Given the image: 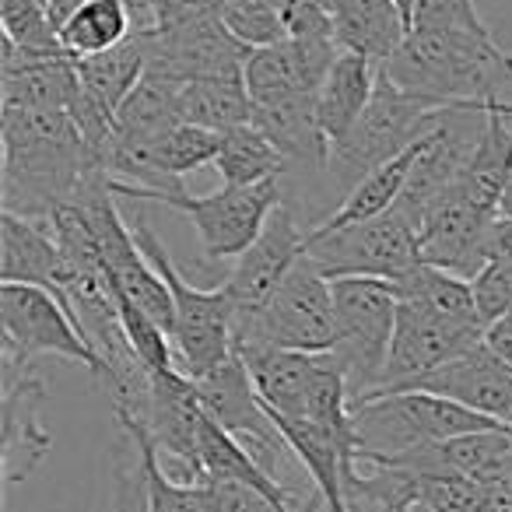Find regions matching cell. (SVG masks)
Listing matches in <instances>:
<instances>
[{"label":"cell","instance_id":"obj_1","mask_svg":"<svg viewBox=\"0 0 512 512\" xmlns=\"http://www.w3.org/2000/svg\"><path fill=\"white\" fill-rule=\"evenodd\" d=\"M4 137V211L50 221L60 207L78 204L102 176V158L88 148L64 109L0 106Z\"/></svg>","mask_w":512,"mask_h":512},{"label":"cell","instance_id":"obj_2","mask_svg":"<svg viewBox=\"0 0 512 512\" xmlns=\"http://www.w3.org/2000/svg\"><path fill=\"white\" fill-rule=\"evenodd\" d=\"M397 88L439 106H481L502 99L512 85V53L495 43V32L414 29L383 64Z\"/></svg>","mask_w":512,"mask_h":512},{"label":"cell","instance_id":"obj_3","mask_svg":"<svg viewBox=\"0 0 512 512\" xmlns=\"http://www.w3.org/2000/svg\"><path fill=\"white\" fill-rule=\"evenodd\" d=\"M456 106H439L432 99H421L404 88H397L383 71H379V88L372 95L369 109L358 116V123L330 144L327 183L330 193L341 204L348 190H355L372 169L397 158L404 148H411L418 137L435 130Z\"/></svg>","mask_w":512,"mask_h":512},{"label":"cell","instance_id":"obj_4","mask_svg":"<svg viewBox=\"0 0 512 512\" xmlns=\"http://www.w3.org/2000/svg\"><path fill=\"white\" fill-rule=\"evenodd\" d=\"M116 197L134 200V204H165L172 211L186 214L190 225L197 228L200 253L211 264H225V260H239L267 228L271 214L285 204V186L281 179H264L253 186H221L204 197H193L186 186L179 190H144L134 183H120L109 176Z\"/></svg>","mask_w":512,"mask_h":512},{"label":"cell","instance_id":"obj_5","mask_svg":"<svg viewBox=\"0 0 512 512\" xmlns=\"http://www.w3.org/2000/svg\"><path fill=\"white\" fill-rule=\"evenodd\" d=\"M134 204V200H130ZM137 211L130 214V232H134L137 246L144 249L151 264L158 267V274L165 278L176 306V323H172V344L179 351V369L190 379H204L207 372H214L221 362L235 355V313L228 302L225 288H197L179 274L176 260L165 249V242L155 235L148 214L141 211V204H134Z\"/></svg>","mask_w":512,"mask_h":512},{"label":"cell","instance_id":"obj_6","mask_svg":"<svg viewBox=\"0 0 512 512\" xmlns=\"http://www.w3.org/2000/svg\"><path fill=\"white\" fill-rule=\"evenodd\" d=\"M351 421L358 435V456H397L446 439H460V435L505 428L456 400L421 390L372 393L351 404Z\"/></svg>","mask_w":512,"mask_h":512},{"label":"cell","instance_id":"obj_7","mask_svg":"<svg viewBox=\"0 0 512 512\" xmlns=\"http://www.w3.org/2000/svg\"><path fill=\"white\" fill-rule=\"evenodd\" d=\"M334 337V281L306 256L260 313L235 323V355L249 351L327 355L334 348Z\"/></svg>","mask_w":512,"mask_h":512},{"label":"cell","instance_id":"obj_8","mask_svg":"<svg viewBox=\"0 0 512 512\" xmlns=\"http://www.w3.org/2000/svg\"><path fill=\"white\" fill-rule=\"evenodd\" d=\"M400 295L393 281L379 278H337L334 281V313L337 337L330 358L341 365L348 379L351 404L365 400L383 383L390 362L393 330H397Z\"/></svg>","mask_w":512,"mask_h":512},{"label":"cell","instance_id":"obj_9","mask_svg":"<svg viewBox=\"0 0 512 512\" xmlns=\"http://www.w3.org/2000/svg\"><path fill=\"white\" fill-rule=\"evenodd\" d=\"M309 260L327 274L337 278H379L400 281L411 267L421 264V235L418 225L407 218L400 207L379 214L372 221L337 228L330 235L309 239Z\"/></svg>","mask_w":512,"mask_h":512},{"label":"cell","instance_id":"obj_10","mask_svg":"<svg viewBox=\"0 0 512 512\" xmlns=\"http://www.w3.org/2000/svg\"><path fill=\"white\" fill-rule=\"evenodd\" d=\"M0 323H4V355L8 365H32L39 355H60L67 362H78L102 379L99 351L81 334L71 309L53 292L36 285H0Z\"/></svg>","mask_w":512,"mask_h":512},{"label":"cell","instance_id":"obj_11","mask_svg":"<svg viewBox=\"0 0 512 512\" xmlns=\"http://www.w3.org/2000/svg\"><path fill=\"white\" fill-rule=\"evenodd\" d=\"M481 341H484L481 323L456 320V316L435 313V309L418 306V302H400L397 330H393V344H390V362H386L383 383H379L376 393L400 390L411 379L428 376V372L442 369L453 358L467 355Z\"/></svg>","mask_w":512,"mask_h":512},{"label":"cell","instance_id":"obj_12","mask_svg":"<svg viewBox=\"0 0 512 512\" xmlns=\"http://www.w3.org/2000/svg\"><path fill=\"white\" fill-rule=\"evenodd\" d=\"M197 390H200V404H204L207 418L225 428L228 435H235L256 460L278 477V463H285L288 456H292V449L285 446L281 432L274 428L271 414H267L264 400L256 393V383H253V376H249V365L242 362V355H232L214 372H207L204 379H197Z\"/></svg>","mask_w":512,"mask_h":512},{"label":"cell","instance_id":"obj_13","mask_svg":"<svg viewBox=\"0 0 512 512\" xmlns=\"http://www.w3.org/2000/svg\"><path fill=\"white\" fill-rule=\"evenodd\" d=\"M306 253V228L299 225L292 204H281L271 214L264 232H260V239L235 260L232 274L221 285L228 302H232L235 323L260 313L278 295V288L288 281V274L306 260Z\"/></svg>","mask_w":512,"mask_h":512},{"label":"cell","instance_id":"obj_14","mask_svg":"<svg viewBox=\"0 0 512 512\" xmlns=\"http://www.w3.org/2000/svg\"><path fill=\"white\" fill-rule=\"evenodd\" d=\"M204 404H200L197 379L183 369L151 372V400L144 414V432L151 435L162 463L169 460V474L179 481L197 484L204 477L200 460V428H204Z\"/></svg>","mask_w":512,"mask_h":512},{"label":"cell","instance_id":"obj_15","mask_svg":"<svg viewBox=\"0 0 512 512\" xmlns=\"http://www.w3.org/2000/svg\"><path fill=\"white\" fill-rule=\"evenodd\" d=\"M337 53L341 46L334 36H285L281 43L249 50L242 78L253 109L288 99H316Z\"/></svg>","mask_w":512,"mask_h":512},{"label":"cell","instance_id":"obj_16","mask_svg":"<svg viewBox=\"0 0 512 512\" xmlns=\"http://www.w3.org/2000/svg\"><path fill=\"white\" fill-rule=\"evenodd\" d=\"M246 57L249 46H242L214 15L211 4H204L183 22L155 29L151 64L186 85L197 78H235L246 71Z\"/></svg>","mask_w":512,"mask_h":512},{"label":"cell","instance_id":"obj_17","mask_svg":"<svg viewBox=\"0 0 512 512\" xmlns=\"http://www.w3.org/2000/svg\"><path fill=\"white\" fill-rule=\"evenodd\" d=\"M400 390H421L456 400V404L512 428V365H505L484 341L470 348L467 355L446 362L442 369L411 379Z\"/></svg>","mask_w":512,"mask_h":512},{"label":"cell","instance_id":"obj_18","mask_svg":"<svg viewBox=\"0 0 512 512\" xmlns=\"http://www.w3.org/2000/svg\"><path fill=\"white\" fill-rule=\"evenodd\" d=\"M495 218L498 214L481 211L460 186H453L421 221V260L474 278L484 267V235Z\"/></svg>","mask_w":512,"mask_h":512},{"label":"cell","instance_id":"obj_19","mask_svg":"<svg viewBox=\"0 0 512 512\" xmlns=\"http://www.w3.org/2000/svg\"><path fill=\"white\" fill-rule=\"evenodd\" d=\"M46 400L43 379L32 372V365H8L4 362V474L8 481H25L32 470L50 453L53 439L39 425V404Z\"/></svg>","mask_w":512,"mask_h":512},{"label":"cell","instance_id":"obj_20","mask_svg":"<svg viewBox=\"0 0 512 512\" xmlns=\"http://www.w3.org/2000/svg\"><path fill=\"white\" fill-rule=\"evenodd\" d=\"M0 246H4L0 249V285H36L64 302L67 264L46 221L4 211L0 214Z\"/></svg>","mask_w":512,"mask_h":512},{"label":"cell","instance_id":"obj_21","mask_svg":"<svg viewBox=\"0 0 512 512\" xmlns=\"http://www.w3.org/2000/svg\"><path fill=\"white\" fill-rule=\"evenodd\" d=\"M81 95L78 60L71 53L57 57H29L4 46V74H0V106L8 109H64Z\"/></svg>","mask_w":512,"mask_h":512},{"label":"cell","instance_id":"obj_22","mask_svg":"<svg viewBox=\"0 0 512 512\" xmlns=\"http://www.w3.org/2000/svg\"><path fill=\"white\" fill-rule=\"evenodd\" d=\"M428 137H432V130H428L425 137H418L411 148L400 151L397 158H390L386 165L372 169L369 176L355 186V190H348V197H344L341 204L327 214V218L316 221L313 228H306L309 239H316V235H330V232H337V228L358 225V221H372V218H379V214L393 211L397 200H400V193H404L407 179H411L414 165H418L421 151L428 148Z\"/></svg>","mask_w":512,"mask_h":512},{"label":"cell","instance_id":"obj_23","mask_svg":"<svg viewBox=\"0 0 512 512\" xmlns=\"http://www.w3.org/2000/svg\"><path fill=\"white\" fill-rule=\"evenodd\" d=\"M379 71L383 67L372 64L362 53H337L334 67H330L327 81H323L320 95H316V123H320L323 137L330 144L341 141L358 123V116L369 109L372 95L379 88Z\"/></svg>","mask_w":512,"mask_h":512},{"label":"cell","instance_id":"obj_24","mask_svg":"<svg viewBox=\"0 0 512 512\" xmlns=\"http://www.w3.org/2000/svg\"><path fill=\"white\" fill-rule=\"evenodd\" d=\"M407 36L411 25L397 8V0H337L334 39L341 50L362 53L383 67Z\"/></svg>","mask_w":512,"mask_h":512},{"label":"cell","instance_id":"obj_25","mask_svg":"<svg viewBox=\"0 0 512 512\" xmlns=\"http://www.w3.org/2000/svg\"><path fill=\"white\" fill-rule=\"evenodd\" d=\"M484 113V130L477 137L474 151L463 162V172L456 179L463 193L474 200L481 211L498 214L502 207V193L512 179V130L509 120L498 116L495 109H481Z\"/></svg>","mask_w":512,"mask_h":512},{"label":"cell","instance_id":"obj_26","mask_svg":"<svg viewBox=\"0 0 512 512\" xmlns=\"http://www.w3.org/2000/svg\"><path fill=\"white\" fill-rule=\"evenodd\" d=\"M179 95H183V81L165 74L162 67L148 64L144 78L137 81V88L127 95V102L116 113L113 137L109 141L144 144V141H155L158 134H165L176 123H183V116H179Z\"/></svg>","mask_w":512,"mask_h":512},{"label":"cell","instance_id":"obj_27","mask_svg":"<svg viewBox=\"0 0 512 512\" xmlns=\"http://www.w3.org/2000/svg\"><path fill=\"white\" fill-rule=\"evenodd\" d=\"M134 32H141V25L130 0H88L60 25V43L74 60H88L116 50Z\"/></svg>","mask_w":512,"mask_h":512},{"label":"cell","instance_id":"obj_28","mask_svg":"<svg viewBox=\"0 0 512 512\" xmlns=\"http://www.w3.org/2000/svg\"><path fill=\"white\" fill-rule=\"evenodd\" d=\"M179 116L183 123H197L214 134H228L235 127L253 123V99H249L246 78H197L186 81L179 95Z\"/></svg>","mask_w":512,"mask_h":512},{"label":"cell","instance_id":"obj_29","mask_svg":"<svg viewBox=\"0 0 512 512\" xmlns=\"http://www.w3.org/2000/svg\"><path fill=\"white\" fill-rule=\"evenodd\" d=\"M214 172L221 176V186H253L264 179H281L288 172V162L264 130L246 123L221 134Z\"/></svg>","mask_w":512,"mask_h":512},{"label":"cell","instance_id":"obj_30","mask_svg":"<svg viewBox=\"0 0 512 512\" xmlns=\"http://www.w3.org/2000/svg\"><path fill=\"white\" fill-rule=\"evenodd\" d=\"M393 285H397L400 302H418V306H428V309H435V313L456 316V320H467V323H481L474 285H470V278H463V274L421 260L418 267H411V271L400 281H393Z\"/></svg>","mask_w":512,"mask_h":512},{"label":"cell","instance_id":"obj_31","mask_svg":"<svg viewBox=\"0 0 512 512\" xmlns=\"http://www.w3.org/2000/svg\"><path fill=\"white\" fill-rule=\"evenodd\" d=\"M0 25H4V46L15 53L29 57L67 53L50 15V0H0Z\"/></svg>","mask_w":512,"mask_h":512},{"label":"cell","instance_id":"obj_32","mask_svg":"<svg viewBox=\"0 0 512 512\" xmlns=\"http://www.w3.org/2000/svg\"><path fill=\"white\" fill-rule=\"evenodd\" d=\"M211 8L225 22V29L249 50L281 43L288 36V25L274 8V0H211Z\"/></svg>","mask_w":512,"mask_h":512},{"label":"cell","instance_id":"obj_33","mask_svg":"<svg viewBox=\"0 0 512 512\" xmlns=\"http://www.w3.org/2000/svg\"><path fill=\"white\" fill-rule=\"evenodd\" d=\"M477 299V313L481 323H495L512 309V256H491L488 264L470 278Z\"/></svg>","mask_w":512,"mask_h":512},{"label":"cell","instance_id":"obj_34","mask_svg":"<svg viewBox=\"0 0 512 512\" xmlns=\"http://www.w3.org/2000/svg\"><path fill=\"white\" fill-rule=\"evenodd\" d=\"M414 29H463V32H491L477 15L474 0H414Z\"/></svg>","mask_w":512,"mask_h":512},{"label":"cell","instance_id":"obj_35","mask_svg":"<svg viewBox=\"0 0 512 512\" xmlns=\"http://www.w3.org/2000/svg\"><path fill=\"white\" fill-rule=\"evenodd\" d=\"M204 512H278V505L256 488L204 474Z\"/></svg>","mask_w":512,"mask_h":512},{"label":"cell","instance_id":"obj_36","mask_svg":"<svg viewBox=\"0 0 512 512\" xmlns=\"http://www.w3.org/2000/svg\"><path fill=\"white\" fill-rule=\"evenodd\" d=\"M106 512H151L148 477H144L141 456L134 463H116Z\"/></svg>","mask_w":512,"mask_h":512},{"label":"cell","instance_id":"obj_37","mask_svg":"<svg viewBox=\"0 0 512 512\" xmlns=\"http://www.w3.org/2000/svg\"><path fill=\"white\" fill-rule=\"evenodd\" d=\"M204 4H211V0H148V11H151L155 29H165V25L183 22L186 15L200 11Z\"/></svg>","mask_w":512,"mask_h":512},{"label":"cell","instance_id":"obj_38","mask_svg":"<svg viewBox=\"0 0 512 512\" xmlns=\"http://www.w3.org/2000/svg\"><path fill=\"white\" fill-rule=\"evenodd\" d=\"M484 344H488L505 365H512V309L484 327Z\"/></svg>","mask_w":512,"mask_h":512},{"label":"cell","instance_id":"obj_39","mask_svg":"<svg viewBox=\"0 0 512 512\" xmlns=\"http://www.w3.org/2000/svg\"><path fill=\"white\" fill-rule=\"evenodd\" d=\"M85 4L88 0H50V15H53V22H57V29L74 15V11L85 8Z\"/></svg>","mask_w":512,"mask_h":512},{"label":"cell","instance_id":"obj_40","mask_svg":"<svg viewBox=\"0 0 512 512\" xmlns=\"http://www.w3.org/2000/svg\"><path fill=\"white\" fill-rule=\"evenodd\" d=\"M460 109H467V113H481V109H495L498 116H505L509 120L512 116V102L509 99H491V102H481V106H460Z\"/></svg>","mask_w":512,"mask_h":512},{"label":"cell","instance_id":"obj_41","mask_svg":"<svg viewBox=\"0 0 512 512\" xmlns=\"http://www.w3.org/2000/svg\"><path fill=\"white\" fill-rule=\"evenodd\" d=\"M130 8L137 11V25H141V32H155V22H151V11H148V0H130Z\"/></svg>","mask_w":512,"mask_h":512},{"label":"cell","instance_id":"obj_42","mask_svg":"<svg viewBox=\"0 0 512 512\" xmlns=\"http://www.w3.org/2000/svg\"><path fill=\"white\" fill-rule=\"evenodd\" d=\"M498 214L512 218V179H509V186H505V193H502V207H498Z\"/></svg>","mask_w":512,"mask_h":512},{"label":"cell","instance_id":"obj_43","mask_svg":"<svg viewBox=\"0 0 512 512\" xmlns=\"http://www.w3.org/2000/svg\"><path fill=\"white\" fill-rule=\"evenodd\" d=\"M397 8L404 11V18H407V25L414 22V0H397Z\"/></svg>","mask_w":512,"mask_h":512},{"label":"cell","instance_id":"obj_44","mask_svg":"<svg viewBox=\"0 0 512 512\" xmlns=\"http://www.w3.org/2000/svg\"><path fill=\"white\" fill-rule=\"evenodd\" d=\"M320 4H323V8L330 11V15H334V11H337V0H320Z\"/></svg>","mask_w":512,"mask_h":512}]
</instances>
